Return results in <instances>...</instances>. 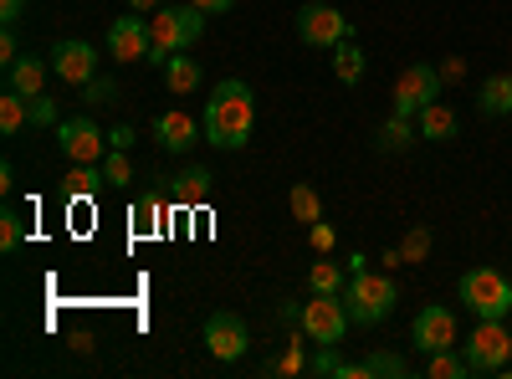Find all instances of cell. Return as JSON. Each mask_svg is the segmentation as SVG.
Instances as JSON below:
<instances>
[{
  "instance_id": "1",
  "label": "cell",
  "mask_w": 512,
  "mask_h": 379,
  "mask_svg": "<svg viewBox=\"0 0 512 379\" xmlns=\"http://www.w3.org/2000/svg\"><path fill=\"white\" fill-rule=\"evenodd\" d=\"M256 129V98L246 82H221L216 93L205 98V113H200V139L216 144V149H246Z\"/></svg>"
},
{
  "instance_id": "2",
  "label": "cell",
  "mask_w": 512,
  "mask_h": 379,
  "mask_svg": "<svg viewBox=\"0 0 512 379\" xmlns=\"http://www.w3.org/2000/svg\"><path fill=\"white\" fill-rule=\"evenodd\" d=\"M344 303H349V318L359 323V328H374V323H384L395 313V303H400V282L390 277V272H349V287H344Z\"/></svg>"
},
{
  "instance_id": "3",
  "label": "cell",
  "mask_w": 512,
  "mask_h": 379,
  "mask_svg": "<svg viewBox=\"0 0 512 379\" xmlns=\"http://www.w3.org/2000/svg\"><path fill=\"white\" fill-rule=\"evenodd\" d=\"M149 36H154V62L164 67L169 57H180V52H190L195 41L205 36V11L200 6H159L154 11V21H149Z\"/></svg>"
},
{
  "instance_id": "4",
  "label": "cell",
  "mask_w": 512,
  "mask_h": 379,
  "mask_svg": "<svg viewBox=\"0 0 512 379\" xmlns=\"http://www.w3.org/2000/svg\"><path fill=\"white\" fill-rule=\"evenodd\" d=\"M456 292H461V303L472 318H507L512 313V277L497 267H472Z\"/></svg>"
},
{
  "instance_id": "5",
  "label": "cell",
  "mask_w": 512,
  "mask_h": 379,
  "mask_svg": "<svg viewBox=\"0 0 512 379\" xmlns=\"http://www.w3.org/2000/svg\"><path fill=\"white\" fill-rule=\"evenodd\" d=\"M349 323H354V318H349L344 292H313V303L297 308V328H303L313 344H344Z\"/></svg>"
},
{
  "instance_id": "6",
  "label": "cell",
  "mask_w": 512,
  "mask_h": 379,
  "mask_svg": "<svg viewBox=\"0 0 512 379\" xmlns=\"http://www.w3.org/2000/svg\"><path fill=\"white\" fill-rule=\"evenodd\" d=\"M354 36V21L338 11V6H323V0H308L303 11H297V41L313 52H333L338 41Z\"/></svg>"
},
{
  "instance_id": "7",
  "label": "cell",
  "mask_w": 512,
  "mask_h": 379,
  "mask_svg": "<svg viewBox=\"0 0 512 379\" xmlns=\"http://www.w3.org/2000/svg\"><path fill=\"white\" fill-rule=\"evenodd\" d=\"M507 359H512L507 318H477L472 339H466V364H472V374H502Z\"/></svg>"
},
{
  "instance_id": "8",
  "label": "cell",
  "mask_w": 512,
  "mask_h": 379,
  "mask_svg": "<svg viewBox=\"0 0 512 379\" xmlns=\"http://www.w3.org/2000/svg\"><path fill=\"white\" fill-rule=\"evenodd\" d=\"M441 98V67L431 62H410L400 77H395V113L415 118L420 108H431Z\"/></svg>"
},
{
  "instance_id": "9",
  "label": "cell",
  "mask_w": 512,
  "mask_h": 379,
  "mask_svg": "<svg viewBox=\"0 0 512 379\" xmlns=\"http://www.w3.org/2000/svg\"><path fill=\"white\" fill-rule=\"evenodd\" d=\"M57 144H62V154H67L72 164H103V159H108V134L98 129L88 113L57 123Z\"/></svg>"
},
{
  "instance_id": "10",
  "label": "cell",
  "mask_w": 512,
  "mask_h": 379,
  "mask_svg": "<svg viewBox=\"0 0 512 379\" xmlns=\"http://www.w3.org/2000/svg\"><path fill=\"white\" fill-rule=\"evenodd\" d=\"M108 52L113 62H149L154 57V36H149V21L139 11H128L108 26Z\"/></svg>"
},
{
  "instance_id": "11",
  "label": "cell",
  "mask_w": 512,
  "mask_h": 379,
  "mask_svg": "<svg viewBox=\"0 0 512 379\" xmlns=\"http://www.w3.org/2000/svg\"><path fill=\"white\" fill-rule=\"evenodd\" d=\"M410 344L420 354H441V349H456V313L431 303V308H420L415 323H410Z\"/></svg>"
},
{
  "instance_id": "12",
  "label": "cell",
  "mask_w": 512,
  "mask_h": 379,
  "mask_svg": "<svg viewBox=\"0 0 512 379\" xmlns=\"http://www.w3.org/2000/svg\"><path fill=\"white\" fill-rule=\"evenodd\" d=\"M205 349L216 354L221 364H236L251 349V333H246V323L236 313H210L205 318Z\"/></svg>"
},
{
  "instance_id": "13",
  "label": "cell",
  "mask_w": 512,
  "mask_h": 379,
  "mask_svg": "<svg viewBox=\"0 0 512 379\" xmlns=\"http://www.w3.org/2000/svg\"><path fill=\"white\" fill-rule=\"evenodd\" d=\"M52 72L67 82V88H88V82L98 77V52L88 47V41H57L52 47Z\"/></svg>"
},
{
  "instance_id": "14",
  "label": "cell",
  "mask_w": 512,
  "mask_h": 379,
  "mask_svg": "<svg viewBox=\"0 0 512 379\" xmlns=\"http://www.w3.org/2000/svg\"><path fill=\"white\" fill-rule=\"evenodd\" d=\"M154 139H159V149H169V154L195 149V118L180 113V108H164V113L154 118Z\"/></svg>"
},
{
  "instance_id": "15",
  "label": "cell",
  "mask_w": 512,
  "mask_h": 379,
  "mask_svg": "<svg viewBox=\"0 0 512 379\" xmlns=\"http://www.w3.org/2000/svg\"><path fill=\"white\" fill-rule=\"evenodd\" d=\"M415 129H420V139H431V144H446V139H456V129H461V123H456V113L436 98L431 108H420L415 113Z\"/></svg>"
},
{
  "instance_id": "16",
  "label": "cell",
  "mask_w": 512,
  "mask_h": 379,
  "mask_svg": "<svg viewBox=\"0 0 512 379\" xmlns=\"http://www.w3.org/2000/svg\"><path fill=\"white\" fill-rule=\"evenodd\" d=\"M52 62H41V57H21L16 67H6V88H16L21 98H41V82H47Z\"/></svg>"
},
{
  "instance_id": "17",
  "label": "cell",
  "mask_w": 512,
  "mask_h": 379,
  "mask_svg": "<svg viewBox=\"0 0 512 379\" xmlns=\"http://www.w3.org/2000/svg\"><path fill=\"white\" fill-rule=\"evenodd\" d=\"M477 108H482L487 118H507V113H512V72H492V77L482 82Z\"/></svg>"
},
{
  "instance_id": "18",
  "label": "cell",
  "mask_w": 512,
  "mask_h": 379,
  "mask_svg": "<svg viewBox=\"0 0 512 379\" xmlns=\"http://www.w3.org/2000/svg\"><path fill=\"white\" fill-rule=\"evenodd\" d=\"M200 77H205V72H200V62H195V57H185V52L164 62V88L175 93V98L195 93V88H200Z\"/></svg>"
},
{
  "instance_id": "19",
  "label": "cell",
  "mask_w": 512,
  "mask_h": 379,
  "mask_svg": "<svg viewBox=\"0 0 512 379\" xmlns=\"http://www.w3.org/2000/svg\"><path fill=\"white\" fill-rule=\"evenodd\" d=\"M308 333L303 328H292V339H287V349H282V359H272L267 364V374H282V379H292V374H308Z\"/></svg>"
},
{
  "instance_id": "20",
  "label": "cell",
  "mask_w": 512,
  "mask_h": 379,
  "mask_svg": "<svg viewBox=\"0 0 512 379\" xmlns=\"http://www.w3.org/2000/svg\"><path fill=\"white\" fill-rule=\"evenodd\" d=\"M333 77L344 82V88H359V77H364V47H359L354 36L333 47Z\"/></svg>"
},
{
  "instance_id": "21",
  "label": "cell",
  "mask_w": 512,
  "mask_h": 379,
  "mask_svg": "<svg viewBox=\"0 0 512 379\" xmlns=\"http://www.w3.org/2000/svg\"><path fill=\"white\" fill-rule=\"evenodd\" d=\"M205 195H210V170H205V164H195V170L175 175V205H180V210L205 205Z\"/></svg>"
},
{
  "instance_id": "22",
  "label": "cell",
  "mask_w": 512,
  "mask_h": 379,
  "mask_svg": "<svg viewBox=\"0 0 512 379\" xmlns=\"http://www.w3.org/2000/svg\"><path fill=\"white\" fill-rule=\"evenodd\" d=\"M26 118H31V98H21L16 88H6V93H0V134H6V139H16V134L26 129Z\"/></svg>"
},
{
  "instance_id": "23",
  "label": "cell",
  "mask_w": 512,
  "mask_h": 379,
  "mask_svg": "<svg viewBox=\"0 0 512 379\" xmlns=\"http://www.w3.org/2000/svg\"><path fill=\"white\" fill-rule=\"evenodd\" d=\"M308 287H313V292H344V287H349V262L318 257L313 272H308Z\"/></svg>"
},
{
  "instance_id": "24",
  "label": "cell",
  "mask_w": 512,
  "mask_h": 379,
  "mask_svg": "<svg viewBox=\"0 0 512 379\" xmlns=\"http://www.w3.org/2000/svg\"><path fill=\"white\" fill-rule=\"evenodd\" d=\"M287 205H292V216L303 221V226H313V221H323V195L313 190V185H303L297 180L292 190H287Z\"/></svg>"
},
{
  "instance_id": "25",
  "label": "cell",
  "mask_w": 512,
  "mask_h": 379,
  "mask_svg": "<svg viewBox=\"0 0 512 379\" xmlns=\"http://www.w3.org/2000/svg\"><path fill=\"white\" fill-rule=\"evenodd\" d=\"M415 139H420V129H415V123H410L405 113H395V118L379 129V139H374V144H379L384 154H395V149H410Z\"/></svg>"
},
{
  "instance_id": "26",
  "label": "cell",
  "mask_w": 512,
  "mask_h": 379,
  "mask_svg": "<svg viewBox=\"0 0 512 379\" xmlns=\"http://www.w3.org/2000/svg\"><path fill=\"white\" fill-rule=\"evenodd\" d=\"M103 185H108V175H98L93 164H72V175H67L62 190H67V200H93Z\"/></svg>"
},
{
  "instance_id": "27",
  "label": "cell",
  "mask_w": 512,
  "mask_h": 379,
  "mask_svg": "<svg viewBox=\"0 0 512 379\" xmlns=\"http://www.w3.org/2000/svg\"><path fill=\"white\" fill-rule=\"evenodd\" d=\"M364 374H369V379H405L410 364H405L400 354H390V349H374V354L364 359Z\"/></svg>"
},
{
  "instance_id": "28",
  "label": "cell",
  "mask_w": 512,
  "mask_h": 379,
  "mask_svg": "<svg viewBox=\"0 0 512 379\" xmlns=\"http://www.w3.org/2000/svg\"><path fill=\"white\" fill-rule=\"evenodd\" d=\"M425 374H431V379H466V374H472V364H466V354H456V349H441V354H431Z\"/></svg>"
},
{
  "instance_id": "29",
  "label": "cell",
  "mask_w": 512,
  "mask_h": 379,
  "mask_svg": "<svg viewBox=\"0 0 512 379\" xmlns=\"http://www.w3.org/2000/svg\"><path fill=\"white\" fill-rule=\"evenodd\" d=\"M159 216H164V205H159L154 195H139V200H134V231H139V236L159 231Z\"/></svg>"
},
{
  "instance_id": "30",
  "label": "cell",
  "mask_w": 512,
  "mask_h": 379,
  "mask_svg": "<svg viewBox=\"0 0 512 379\" xmlns=\"http://www.w3.org/2000/svg\"><path fill=\"white\" fill-rule=\"evenodd\" d=\"M103 175H108V185H128V180H134V164H128V149H108V159H103Z\"/></svg>"
},
{
  "instance_id": "31",
  "label": "cell",
  "mask_w": 512,
  "mask_h": 379,
  "mask_svg": "<svg viewBox=\"0 0 512 379\" xmlns=\"http://www.w3.org/2000/svg\"><path fill=\"white\" fill-rule=\"evenodd\" d=\"M26 241V226H21V216L16 210H0V251H16Z\"/></svg>"
},
{
  "instance_id": "32",
  "label": "cell",
  "mask_w": 512,
  "mask_h": 379,
  "mask_svg": "<svg viewBox=\"0 0 512 379\" xmlns=\"http://www.w3.org/2000/svg\"><path fill=\"white\" fill-rule=\"evenodd\" d=\"M395 251H400V262H420L425 251H431V231H425V226H420V231H410Z\"/></svg>"
},
{
  "instance_id": "33",
  "label": "cell",
  "mask_w": 512,
  "mask_h": 379,
  "mask_svg": "<svg viewBox=\"0 0 512 379\" xmlns=\"http://www.w3.org/2000/svg\"><path fill=\"white\" fill-rule=\"evenodd\" d=\"M113 98H118V88H113L108 77H93L88 88H82V103H88V108H103V103H113Z\"/></svg>"
},
{
  "instance_id": "34",
  "label": "cell",
  "mask_w": 512,
  "mask_h": 379,
  "mask_svg": "<svg viewBox=\"0 0 512 379\" xmlns=\"http://www.w3.org/2000/svg\"><path fill=\"white\" fill-rule=\"evenodd\" d=\"M333 241H338V236H333V226H328V221H313V226H308V246L318 251V257H328Z\"/></svg>"
},
{
  "instance_id": "35",
  "label": "cell",
  "mask_w": 512,
  "mask_h": 379,
  "mask_svg": "<svg viewBox=\"0 0 512 379\" xmlns=\"http://www.w3.org/2000/svg\"><path fill=\"white\" fill-rule=\"evenodd\" d=\"M21 62V41H16V26L0 31V67H16Z\"/></svg>"
},
{
  "instance_id": "36",
  "label": "cell",
  "mask_w": 512,
  "mask_h": 379,
  "mask_svg": "<svg viewBox=\"0 0 512 379\" xmlns=\"http://www.w3.org/2000/svg\"><path fill=\"white\" fill-rule=\"evenodd\" d=\"M31 123H52V129H57V108H52V98H31Z\"/></svg>"
},
{
  "instance_id": "37",
  "label": "cell",
  "mask_w": 512,
  "mask_h": 379,
  "mask_svg": "<svg viewBox=\"0 0 512 379\" xmlns=\"http://www.w3.org/2000/svg\"><path fill=\"white\" fill-rule=\"evenodd\" d=\"M461 77H466V62L461 57H446L441 62V82H461Z\"/></svg>"
},
{
  "instance_id": "38",
  "label": "cell",
  "mask_w": 512,
  "mask_h": 379,
  "mask_svg": "<svg viewBox=\"0 0 512 379\" xmlns=\"http://www.w3.org/2000/svg\"><path fill=\"white\" fill-rule=\"evenodd\" d=\"M21 11H26V0H0V21H6V26H16Z\"/></svg>"
},
{
  "instance_id": "39",
  "label": "cell",
  "mask_w": 512,
  "mask_h": 379,
  "mask_svg": "<svg viewBox=\"0 0 512 379\" xmlns=\"http://www.w3.org/2000/svg\"><path fill=\"white\" fill-rule=\"evenodd\" d=\"M190 6H200L205 16H221V11H231V6H236V0H190Z\"/></svg>"
},
{
  "instance_id": "40",
  "label": "cell",
  "mask_w": 512,
  "mask_h": 379,
  "mask_svg": "<svg viewBox=\"0 0 512 379\" xmlns=\"http://www.w3.org/2000/svg\"><path fill=\"white\" fill-rule=\"evenodd\" d=\"M123 6H128V11H139V16H154L164 0H123Z\"/></svg>"
},
{
  "instance_id": "41",
  "label": "cell",
  "mask_w": 512,
  "mask_h": 379,
  "mask_svg": "<svg viewBox=\"0 0 512 379\" xmlns=\"http://www.w3.org/2000/svg\"><path fill=\"white\" fill-rule=\"evenodd\" d=\"M108 139H113V149H128V144H134V129H128V123H118Z\"/></svg>"
},
{
  "instance_id": "42",
  "label": "cell",
  "mask_w": 512,
  "mask_h": 379,
  "mask_svg": "<svg viewBox=\"0 0 512 379\" xmlns=\"http://www.w3.org/2000/svg\"><path fill=\"white\" fill-rule=\"evenodd\" d=\"M164 6H175V0H164Z\"/></svg>"
}]
</instances>
